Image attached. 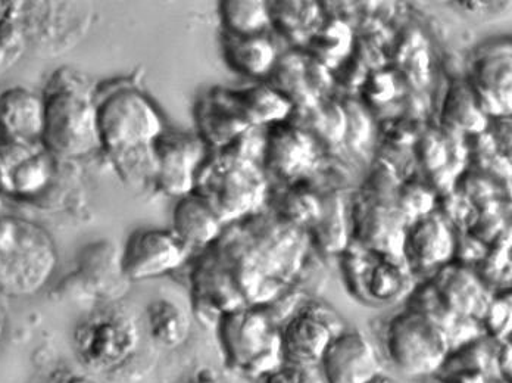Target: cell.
Instances as JSON below:
<instances>
[{"instance_id": "12", "label": "cell", "mask_w": 512, "mask_h": 383, "mask_svg": "<svg viewBox=\"0 0 512 383\" xmlns=\"http://www.w3.org/2000/svg\"><path fill=\"white\" fill-rule=\"evenodd\" d=\"M320 366L327 383H367L382 373L373 344L354 330L333 339Z\"/></svg>"}, {"instance_id": "28", "label": "cell", "mask_w": 512, "mask_h": 383, "mask_svg": "<svg viewBox=\"0 0 512 383\" xmlns=\"http://www.w3.org/2000/svg\"><path fill=\"white\" fill-rule=\"evenodd\" d=\"M264 383H314L307 373V367L283 363L273 372L264 376Z\"/></svg>"}, {"instance_id": "14", "label": "cell", "mask_w": 512, "mask_h": 383, "mask_svg": "<svg viewBox=\"0 0 512 383\" xmlns=\"http://www.w3.org/2000/svg\"><path fill=\"white\" fill-rule=\"evenodd\" d=\"M45 130V101L26 87H11L0 95V140L39 145Z\"/></svg>"}, {"instance_id": "13", "label": "cell", "mask_w": 512, "mask_h": 383, "mask_svg": "<svg viewBox=\"0 0 512 383\" xmlns=\"http://www.w3.org/2000/svg\"><path fill=\"white\" fill-rule=\"evenodd\" d=\"M199 137L206 146L226 149L252 129L231 89H212L196 108Z\"/></svg>"}, {"instance_id": "4", "label": "cell", "mask_w": 512, "mask_h": 383, "mask_svg": "<svg viewBox=\"0 0 512 383\" xmlns=\"http://www.w3.org/2000/svg\"><path fill=\"white\" fill-rule=\"evenodd\" d=\"M265 188L261 168L234 145L206 158L195 182V192L204 196L224 224L256 210Z\"/></svg>"}, {"instance_id": "26", "label": "cell", "mask_w": 512, "mask_h": 383, "mask_svg": "<svg viewBox=\"0 0 512 383\" xmlns=\"http://www.w3.org/2000/svg\"><path fill=\"white\" fill-rule=\"evenodd\" d=\"M405 272L395 261L383 260L374 264L368 274V292L376 300L390 301L404 288Z\"/></svg>"}, {"instance_id": "8", "label": "cell", "mask_w": 512, "mask_h": 383, "mask_svg": "<svg viewBox=\"0 0 512 383\" xmlns=\"http://www.w3.org/2000/svg\"><path fill=\"white\" fill-rule=\"evenodd\" d=\"M343 332L339 317L321 304L305 305L280 332L284 363L320 366L333 339Z\"/></svg>"}, {"instance_id": "16", "label": "cell", "mask_w": 512, "mask_h": 383, "mask_svg": "<svg viewBox=\"0 0 512 383\" xmlns=\"http://www.w3.org/2000/svg\"><path fill=\"white\" fill-rule=\"evenodd\" d=\"M224 223L204 196L193 191L181 196L173 213V232L192 251L214 244L223 235Z\"/></svg>"}, {"instance_id": "20", "label": "cell", "mask_w": 512, "mask_h": 383, "mask_svg": "<svg viewBox=\"0 0 512 383\" xmlns=\"http://www.w3.org/2000/svg\"><path fill=\"white\" fill-rule=\"evenodd\" d=\"M231 92L251 127H268L283 123L289 120L295 110L293 105L267 82Z\"/></svg>"}, {"instance_id": "17", "label": "cell", "mask_w": 512, "mask_h": 383, "mask_svg": "<svg viewBox=\"0 0 512 383\" xmlns=\"http://www.w3.org/2000/svg\"><path fill=\"white\" fill-rule=\"evenodd\" d=\"M454 241L440 217L424 216L415 221L402 245V254L420 269H432L452 255Z\"/></svg>"}, {"instance_id": "21", "label": "cell", "mask_w": 512, "mask_h": 383, "mask_svg": "<svg viewBox=\"0 0 512 383\" xmlns=\"http://www.w3.org/2000/svg\"><path fill=\"white\" fill-rule=\"evenodd\" d=\"M271 26L292 42H309L320 28V6L315 2H268Z\"/></svg>"}, {"instance_id": "30", "label": "cell", "mask_w": 512, "mask_h": 383, "mask_svg": "<svg viewBox=\"0 0 512 383\" xmlns=\"http://www.w3.org/2000/svg\"><path fill=\"white\" fill-rule=\"evenodd\" d=\"M6 330H8V316H6V310L3 307L2 298H0V347L5 341Z\"/></svg>"}, {"instance_id": "29", "label": "cell", "mask_w": 512, "mask_h": 383, "mask_svg": "<svg viewBox=\"0 0 512 383\" xmlns=\"http://www.w3.org/2000/svg\"><path fill=\"white\" fill-rule=\"evenodd\" d=\"M40 383H101L96 379V375L87 372L84 369H73V367H62V369L53 370Z\"/></svg>"}, {"instance_id": "7", "label": "cell", "mask_w": 512, "mask_h": 383, "mask_svg": "<svg viewBox=\"0 0 512 383\" xmlns=\"http://www.w3.org/2000/svg\"><path fill=\"white\" fill-rule=\"evenodd\" d=\"M221 339L230 366L243 375L265 376L284 363L280 332L261 311L240 308L221 317Z\"/></svg>"}, {"instance_id": "22", "label": "cell", "mask_w": 512, "mask_h": 383, "mask_svg": "<svg viewBox=\"0 0 512 383\" xmlns=\"http://www.w3.org/2000/svg\"><path fill=\"white\" fill-rule=\"evenodd\" d=\"M146 316L151 338L162 347H180L189 336V317L176 302L165 298L155 300L149 305Z\"/></svg>"}, {"instance_id": "27", "label": "cell", "mask_w": 512, "mask_h": 383, "mask_svg": "<svg viewBox=\"0 0 512 383\" xmlns=\"http://www.w3.org/2000/svg\"><path fill=\"white\" fill-rule=\"evenodd\" d=\"M482 86L485 84L487 93L505 92L511 89V58L510 54L496 56L495 59H486L485 65L479 73Z\"/></svg>"}, {"instance_id": "31", "label": "cell", "mask_w": 512, "mask_h": 383, "mask_svg": "<svg viewBox=\"0 0 512 383\" xmlns=\"http://www.w3.org/2000/svg\"><path fill=\"white\" fill-rule=\"evenodd\" d=\"M367 383H398L395 379L390 378V376L383 375V373H379V375L374 376L371 381Z\"/></svg>"}, {"instance_id": "1", "label": "cell", "mask_w": 512, "mask_h": 383, "mask_svg": "<svg viewBox=\"0 0 512 383\" xmlns=\"http://www.w3.org/2000/svg\"><path fill=\"white\" fill-rule=\"evenodd\" d=\"M42 96V145L56 160H73L101 148L96 90L86 76L71 68H61L53 74Z\"/></svg>"}, {"instance_id": "19", "label": "cell", "mask_w": 512, "mask_h": 383, "mask_svg": "<svg viewBox=\"0 0 512 383\" xmlns=\"http://www.w3.org/2000/svg\"><path fill=\"white\" fill-rule=\"evenodd\" d=\"M267 83L283 95L293 108L312 107L318 102L312 86L311 58L299 52L279 56L267 77Z\"/></svg>"}, {"instance_id": "10", "label": "cell", "mask_w": 512, "mask_h": 383, "mask_svg": "<svg viewBox=\"0 0 512 383\" xmlns=\"http://www.w3.org/2000/svg\"><path fill=\"white\" fill-rule=\"evenodd\" d=\"M189 252L173 230H136L121 252V272L133 282L154 279L179 269Z\"/></svg>"}, {"instance_id": "24", "label": "cell", "mask_w": 512, "mask_h": 383, "mask_svg": "<svg viewBox=\"0 0 512 383\" xmlns=\"http://www.w3.org/2000/svg\"><path fill=\"white\" fill-rule=\"evenodd\" d=\"M352 31L346 23L340 20H332L321 24L320 28L312 34L308 45L311 56L317 59L324 67H339L352 51Z\"/></svg>"}, {"instance_id": "5", "label": "cell", "mask_w": 512, "mask_h": 383, "mask_svg": "<svg viewBox=\"0 0 512 383\" xmlns=\"http://www.w3.org/2000/svg\"><path fill=\"white\" fill-rule=\"evenodd\" d=\"M140 328L133 314L120 305H102L77 323L73 350L81 369L92 375L126 366L139 350Z\"/></svg>"}, {"instance_id": "6", "label": "cell", "mask_w": 512, "mask_h": 383, "mask_svg": "<svg viewBox=\"0 0 512 383\" xmlns=\"http://www.w3.org/2000/svg\"><path fill=\"white\" fill-rule=\"evenodd\" d=\"M386 350L404 375L427 376L436 372L448 357V332L424 311H405L387 326Z\"/></svg>"}, {"instance_id": "25", "label": "cell", "mask_w": 512, "mask_h": 383, "mask_svg": "<svg viewBox=\"0 0 512 383\" xmlns=\"http://www.w3.org/2000/svg\"><path fill=\"white\" fill-rule=\"evenodd\" d=\"M446 123H451L452 127L465 130H477L482 123V115L474 101L473 93H470L468 87L457 84L452 87L445 102Z\"/></svg>"}, {"instance_id": "15", "label": "cell", "mask_w": 512, "mask_h": 383, "mask_svg": "<svg viewBox=\"0 0 512 383\" xmlns=\"http://www.w3.org/2000/svg\"><path fill=\"white\" fill-rule=\"evenodd\" d=\"M262 157L271 173L282 179H295L312 163L314 148L307 133L287 120L268 126Z\"/></svg>"}, {"instance_id": "18", "label": "cell", "mask_w": 512, "mask_h": 383, "mask_svg": "<svg viewBox=\"0 0 512 383\" xmlns=\"http://www.w3.org/2000/svg\"><path fill=\"white\" fill-rule=\"evenodd\" d=\"M223 51L234 71L256 80L267 79L279 58L276 45L265 34L236 36L226 31Z\"/></svg>"}, {"instance_id": "23", "label": "cell", "mask_w": 512, "mask_h": 383, "mask_svg": "<svg viewBox=\"0 0 512 383\" xmlns=\"http://www.w3.org/2000/svg\"><path fill=\"white\" fill-rule=\"evenodd\" d=\"M220 12L227 33L236 36H258L271 27L270 8L264 0H224Z\"/></svg>"}, {"instance_id": "9", "label": "cell", "mask_w": 512, "mask_h": 383, "mask_svg": "<svg viewBox=\"0 0 512 383\" xmlns=\"http://www.w3.org/2000/svg\"><path fill=\"white\" fill-rule=\"evenodd\" d=\"M155 185L165 195L186 196L195 191L196 176L205 163L206 145L199 135L164 130L154 142Z\"/></svg>"}, {"instance_id": "11", "label": "cell", "mask_w": 512, "mask_h": 383, "mask_svg": "<svg viewBox=\"0 0 512 383\" xmlns=\"http://www.w3.org/2000/svg\"><path fill=\"white\" fill-rule=\"evenodd\" d=\"M55 160L42 143L24 145L0 140V193L37 198L52 183Z\"/></svg>"}, {"instance_id": "2", "label": "cell", "mask_w": 512, "mask_h": 383, "mask_svg": "<svg viewBox=\"0 0 512 383\" xmlns=\"http://www.w3.org/2000/svg\"><path fill=\"white\" fill-rule=\"evenodd\" d=\"M58 248L46 227L17 216H0V298L39 294L58 267Z\"/></svg>"}, {"instance_id": "3", "label": "cell", "mask_w": 512, "mask_h": 383, "mask_svg": "<svg viewBox=\"0 0 512 383\" xmlns=\"http://www.w3.org/2000/svg\"><path fill=\"white\" fill-rule=\"evenodd\" d=\"M96 108L101 148L112 160L152 148L165 130L151 99L131 83L96 90Z\"/></svg>"}]
</instances>
